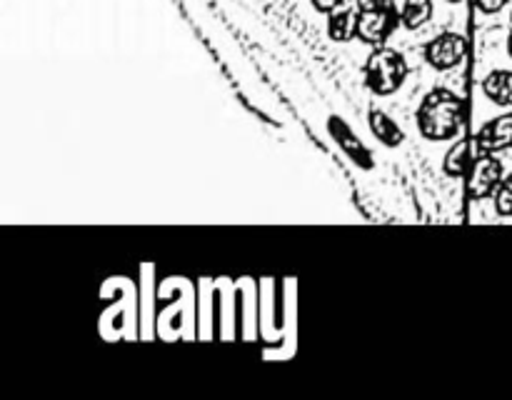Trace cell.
<instances>
[{"label": "cell", "mask_w": 512, "mask_h": 400, "mask_svg": "<svg viewBox=\"0 0 512 400\" xmlns=\"http://www.w3.org/2000/svg\"><path fill=\"white\" fill-rule=\"evenodd\" d=\"M463 98L445 85H435L423 95L415 113L420 135L430 143H450L463 135Z\"/></svg>", "instance_id": "6da1fadb"}, {"label": "cell", "mask_w": 512, "mask_h": 400, "mask_svg": "<svg viewBox=\"0 0 512 400\" xmlns=\"http://www.w3.org/2000/svg\"><path fill=\"white\" fill-rule=\"evenodd\" d=\"M408 60L400 50L388 48V45H378L373 53L368 55L363 68V80L368 85V90L378 98H388L395 95L403 83L408 80Z\"/></svg>", "instance_id": "7a4b0ae2"}, {"label": "cell", "mask_w": 512, "mask_h": 400, "mask_svg": "<svg viewBox=\"0 0 512 400\" xmlns=\"http://www.w3.org/2000/svg\"><path fill=\"white\" fill-rule=\"evenodd\" d=\"M400 8L395 0H365L363 15H360L358 40L365 45H385L390 35L400 28Z\"/></svg>", "instance_id": "3957f363"}, {"label": "cell", "mask_w": 512, "mask_h": 400, "mask_svg": "<svg viewBox=\"0 0 512 400\" xmlns=\"http://www.w3.org/2000/svg\"><path fill=\"white\" fill-rule=\"evenodd\" d=\"M505 178V165L498 153H478L468 170V195L470 200H493L495 190L500 188Z\"/></svg>", "instance_id": "277c9868"}, {"label": "cell", "mask_w": 512, "mask_h": 400, "mask_svg": "<svg viewBox=\"0 0 512 400\" xmlns=\"http://www.w3.org/2000/svg\"><path fill=\"white\" fill-rule=\"evenodd\" d=\"M465 55H468V40H465L463 33H455V30H445V33L435 35L423 48V60L438 73H448V70L458 68Z\"/></svg>", "instance_id": "5b68a950"}, {"label": "cell", "mask_w": 512, "mask_h": 400, "mask_svg": "<svg viewBox=\"0 0 512 400\" xmlns=\"http://www.w3.org/2000/svg\"><path fill=\"white\" fill-rule=\"evenodd\" d=\"M475 153H505L512 150V110L490 118L473 138Z\"/></svg>", "instance_id": "8992f818"}, {"label": "cell", "mask_w": 512, "mask_h": 400, "mask_svg": "<svg viewBox=\"0 0 512 400\" xmlns=\"http://www.w3.org/2000/svg\"><path fill=\"white\" fill-rule=\"evenodd\" d=\"M363 0H340L328 13V35L335 43H350L358 38L360 15H363Z\"/></svg>", "instance_id": "52a82bcc"}, {"label": "cell", "mask_w": 512, "mask_h": 400, "mask_svg": "<svg viewBox=\"0 0 512 400\" xmlns=\"http://www.w3.org/2000/svg\"><path fill=\"white\" fill-rule=\"evenodd\" d=\"M480 93H483L490 103L498 105V108L512 110V70H490V73L480 80Z\"/></svg>", "instance_id": "ba28073f"}, {"label": "cell", "mask_w": 512, "mask_h": 400, "mask_svg": "<svg viewBox=\"0 0 512 400\" xmlns=\"http://www.w3.org/2000/svg\"><path fill=\"white\" fill-rule=\"evenodd\" d=\"M368 125H370V130H373L375 140H380L385 148H400V145L405 143L403 128H400V125L395 123V120L390 118L383 108H378V105H373V108H370Z\"/></svg>", "instance_id": "9c48e42d"}, {"label": "cell", "mask_w": 512, "mask_h": 400, "mask_svg": "<svg viewBox=\"0 0 512 400\" xmlns=\"http://www.w3.org/2000/svg\"><path fill=\"white\" fill-rule=\"evenodd\" d=\"M330 133H333V138L338 140L340 148H343L345 153L355 160V163L363 165V168H370V165H373V155H370L368 148H365V145L355 138L353 130H350L343 120L330 118Z\"/></svg>", "instance_id": "30bf717a"}, {"label": "cell", "mask_w": 512, "mask_h": 400, "mask_svg": "<svg viewBox=\"0 0 512 400\" xmlns=\"http://www.w3.org/2000/svg\"><path fill=\"white\" fill-rule=\"evenodd\" d=\"M433 0H403L400 5V23L405 30H420L433 20Z\"/></svg>", "instance_id": "8fae6325"}, {"label": "cell", "mask_w": 512, "mask_h": 400, "mask_svg": "<svg viewBox=\"0 0 512 400\" xmlns=\"http://www.w3.org/2000/svg\"><path fill=\"white\" fill-rule=\"evenodd\" d=\"M470 165H473V160H470V143L458 140V143L450 145V150L443 158V173L448 178H463L470 170Z\"/></svg>", "instance_id": "7c38bea8"}, {"label": "cell", "mask_w": 512, "mask_h": 400, "mask_svg": "<svg viewBox=\"0 0 512 400\" xmlns=\"http://www.w3.org/2000/svg\"><path fill=\"white\" fill-rule=\"evenodd\" d=\"M493 210L498 218H512V173L505 175L500 188L495 190Z\"/></svg>", "instance_id": "4fadbf2b"}, {"label": "cell", "mask_w": 512, "mask_h": 400, "mask_svg": "<svg viewBox=\"0 0 512 400\" xmlns=\"http://www.w3.org/2000/svg\"><path fill=\"white\" fill-rule=\"evenodd\" d=\"M508 3L510 0H475V5H478L480 13H485V15L500 13V10H503Z\"/></svg>", "instance_id": "5bb4252c"}, {"label": "cell", "mask_w": 512, "mask_h": 400, "mask_svg": "<svg viewBox=\"0 0 512 400\" xmlns=\"http://www.w3.org/2000/svg\"><path fill=\"white\" fill-rule=\"evenodd\" d=\"M310 3H313V8L318 10V13H325V15H328L330 10H333L335 5L340 3V0H310Z\"/></svg>", "instance_id": "9a60e30c"}, {"label": "cell", "mask_w": 512, "mask_h": 400, "mask_svg": "<svg viewBox=\"0 0 512 400\" xmlns=\"http://www.w3.org/2000/svg\"><path fill=\"white\" fill-rule=\"evenodd\" d=\"M508 53H510V58H512V30H510V35H508Z\"/></svg>", "instance_id": "2e32d148"}, {"label": "cell", "mask_w": 512, "mask_h": 400, "mask_svg": "<svg viewBox=\"0 0 512 400\" xmlns=\"http://www.w3.org/2000/svg\"><path fill=\"white\" fill-rule=\"evenodd\" d=\"M445 3H450V5H458V3H463V0H445Z\"/></svg>", "instance_id": "e0dca14e"}]
</instances>
